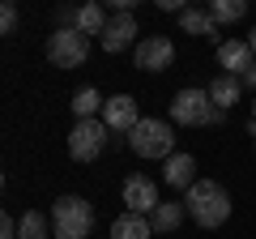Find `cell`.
Returning a JSON list of instances; mask_svg holds the SVG:
<instances>
[{"instance_id":"19","label":"cell","mask_w":256,"mask_h":239,"mask_svg":"<svg viewBox=\"0 0 256 239\" xmlns=\"http://www.w3.org/2000/svg\"><path fill=\"white\" fill-rule=\"evenodd\" d=\"M248 13V0H214L210 4V18L218 22V26H226V22H239Z\"/></svg>"},{"instance_id":"7","label":"cell","mask_w":256,"mask_h":239,"mask_svg":"<svg viewBox=\"0 0 256 239\" xmlns=\"http://www.w3.org/2000/svg\"><path fill=\"white\" fill-rule=\"evenodd\" d=\"M132 64L141 68V73H162V68L175 64V43L166 34H150L137 43V52H132Z\"/></svg>"},{"instance_id":"10","label":"cell","mask_w":256,"mask_h":239,"mask_svg":"<svg viewBox=\"0 0 256 239\" xmlns=\"http://www.w3.org/2000/svg\"><path fill=\"white\" fill-rule=\"evenodd\" d=\"M137 38V18L132 13H116V18L107 22V30H102V52L107 56H120V52H128V43Z\"/></svg>"},{"instance_id":"18","label":"cell","mask_w":256,"mask_h":239,"mask_svg":"<svg viewBox=\"0 0 256 239\" xmlns=\"http://www.w3.org/2000/svg\"><path fill=\"white\" fill-rule=\"evenodd\" d=\"M107 22H111V18L102 13V4H94V0L77 9V30H82L86 38H90V34H98V38H102V30H107Z\"/></svg>"},{"instance_id":"16","label":"cell","mask_w":256,"mask_h":239,"mask_svg":"<svg viewBox=\"0 0 256 239\" xmlns=\"http://www.w3.org/2000/svg\"><path fill=\"white\" fill-rule=\"evenodd\" d=\"M102 107H107V98L98 94V86H82V90L73 94V116L77 120H98Z\"/></svg>"},{"instance_id":"1","label":"cell","mask_w":256,"mask_h":239,"mask_svg":"<svg viewBox=\"0 0 256 239\" xmlns=\"http://www.w3.org/2000/svg\"><path fill=\"white\" fill-rule=\"evenodd\" d=\"M184 205H188V218L196 222V226L205 230H218L222 222L230 218V196L222 184H214V180H196V184L184 192Z\"/></svg>"},{"instance_id":"3","label":"cell","mask_w":256,"mask_h":239,"mask_svg":"<svg viewBox=\"0 0 256 239\" xmlns=\"http://www.w3.org/2000/svg\"><path fill=\"white\" fill-rule=\"evenodd\" d=\"M226 111L214 107L210 90H180L171 98V124H184V128H201V124H222Z\"/></svg>"},{"instance_id":"2","label":"cell","mask_w":256,"mask_h":239,"mask_svg":"<svg viewBox=\"0 0 256 239\" xmlns=\"http://www.w3.org/2000/svg\"><path fill=\"white\" fill-rule=\"evenodd\" d=\"M128 150L137 158H171L175 154V132H171V124L166 120H154V116H146L137 124V128L128 132Z\"/></svg>"},{"instance_id":"21","label":"cell","mask_w":256,"mask_h":239,"mask_svg":"<svg viewBox=\"0 0 256 239\" xmlns=\"http://www.w3.org/2000/svg\"><path fill=\"white\" fill-rule=\"evenodd\" d=\"M0 34H18V4L13 0L0 4Z\"/></svg>"},{"instance_id":"12","label":"cell","mask_w":256,"mask_h":239,"mask_svg":"<svg viewBox=\"0 0 256 239\" xmlns=\"http://www.w3.org/2000/svg\"><path fill=\"white\" fill-rule=\"evenodd\" d=\"M162 180L171 188H184V192H188V188L196 184V158L192 154H171L162 162Z\"/></svg>"},{"instance_id":"25","label":"cell","mask_w":256,"mask_h":239,"mask_svg":"<svg viewBox=\"0 0 256 239\" xmlns=\"http://www.w3.org/2000/svg\"><path fill=\"white\" fill-rule=\"evenodd\" d=\"M252 124H256V102H252Z\"/></svg>"},{"instance_id":"13","label":"cell","mask_w":256,"mask_h":239,"mask_svg":"<svg viewBox=\"0 0 256 239\" xmlns=\"http://www.w3.org/2000/svg\"><path fill=\"white\" fill-rule=\"evenodd\" d=\"M180 30L184 34H192V38H218V22L210 18V9H184L180 13Z\"/></svg>"},{"instance_id":"6","label":"cell","mask_w":256,"mask_h":239,"mask_svg":"<svg viewBox=\"0 0 256 239\" xmlns=\"http://www.w3.org/2000/svg\"><path fill=\"white\" fill-rule=\"evenodd\" d=\"M86 56H90V38H86L82 30H56V34L47 38V60H52L56 68H82Z\"/></svg>"},{"instance_id":"9","label":"cell","mask_w":256,"mask_h":239,"mask_svg":"<svg viewBox=\"0 0 256 239\" xmlns=\"http://www.w3.org/2000/svg\"><path fill=\"white\" fill-rule=\"evenodd\" d=\"M102 124H107L111 132H132L141 124V116H137V98L132 94H116V98H107V107H102Z\"/></svg>"},{"instance_id":"23","label":"cell","mask_w":256,"mask_h":239,"mask_svg":"<svg viewBox=\"0 0 256 239\" xmlns=\"http://www.w3.org/2000/svg\"><path fill=\"white\" fill-rule=\"evenodd\" d=\"M239 82H244V90H256V68H248V73L239 77Z\"/></svg>"},{"instance_id":"5","label":"cell","mask_w":256,"mask_h":239,"mask_svg":"<svg viewBox=\"0 0 256 239\" xmlns=\"http://www.w3.org/2000/svg\"><path fill=\"white\" fill-rule=\"evenodd\" d=\"M107 137H111V128L102 124V116L98 120H77L73 132H68V154H73V162H94L107 150Z\"/></svg>"},{"instance_id":"20","label":"cell","mask_w":256,"mask_h":239,"mask_svg":"<svg viewBox=\"0 0 256 239\" xmlns=\"http://www.w3.org/2000/svg\"><path fill=\"white\" fill-rule=\"evenodd\" d=\"M18 239H47V218L38 210H26L18 218Z\"/></svg>"},{"instance_id":"24","label":"cell","mask_w":256,"mask_h":239,"mask_svg":"<svg viewBox=\"0 0 256 239\" xmlns=\"http://www.w3.org/2000/svg\"><path fill=\"white\" fill-rule=\"evenodd\" d=\"M248 47H252V56H256V26H252V34H248Z\"/></svg>"},{"instance_id":"11","label":"cell","mask_w":256,"mask_h":239,"mask_svg":"<svg viewBox=\"0 0 256 239\" xmlns=\"http://www.w3.org/2000/svg\"><path fill=\"white\" fill-rule=\"evenodd\" d=\"M218 64L230 77H244L248 68H256V56H252V47L244 38H226V43H218Z\"/></svg>"},{"instance_id":"4","label":"cell","mask_w":256,"mask_h":239,"mask_svg":"<svg viewBox=\"0 0 256 239\" xmlns=\"http://www.w3.org/2000/svg\"><path fill=\"white\" fill-rule=\"evenodd\" d=\"M52 226L60 239H86L94 230V205L82 196H60L52 205Z\"/></svg>"},{"instance_id":"17","label":"cell","mask_w":256,"mask_h":239,"mask_svg":"<svg viewBox=\"0 0 256 239\" xmlns=\"http://www.w3.org/2000/svg\"><path fill=\"white\" fill-rule=\"evenodd\" d=\"M184 218H188V205H184V201H162V205L154 210V218H150V222H154L158 235H166V230H180Z\"/></svg>"},{"instance_id":"15","label":"cell","mask_w":256,"mask_h":239,"mask_svg":"<svg viewBox=\"0 0 256 239\" xmlns=\"http://www.w3.org/2000/svg\"><path fill=\"white\" fill-rule=\"evenodd\" d=\"M150 235H154V222L141 214H120L111 222V239H150Z\"/></svg>"},{"instance_id":"22","label":"cell","mask_w":256,"mask_h":239,"mask_svg":"<svg viewBox=\"0 0 256 239\" xmlns=\"http://www.w3.org/2000/svg\"><path fill=\"white\" fill-rule=\"evenodd\" d=\"M0 239H18V222H13L9 214H4V218H0Z\"/></svg>"},{"instance_id":"26","label":"cell","mask_w":256,"mask_h":239,"mask_svg":"<svg viewBox=\"0 0 256 239\" xmlns=\"http://www.w3.org/2000/svg\"><path fill=\"white\" fill-rule=\"evenodd\" d=\"M252 146H256V137H252Z\"/></svg>"},{"instance_id":"14","label":"cell","mask_w":256,"mask_h":239,"mask_svg":"<svg viewBox=\"0 0 256 239\" xmlns=\"http://www.w3.org/2000/svg\"><path fill=\"white\" fill-rule=\"evenodd\" d=\"M210 98H214V107H218V111H230L239 98H244V82L230 77V73L214 77V82H210Z\"/></svg>"},{"instance_id":"8","label":"cell","mask_w":256,"mask_h":239,"mask_svg":"<svg viewBox=\"0 0 256 239\" xmlns=\"http://www.w3.org/2000/svg\"><path fill=\"white\" fill-rule=\"evenodd\" d=\"M124 205H128V214L154 218V210L162 205V201H158V184L150 180V175H128V180H124Z\"/></svg>"}]
</instances>
